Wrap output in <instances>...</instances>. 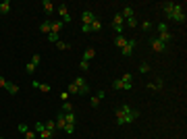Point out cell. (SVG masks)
I'll use <instances>...</instances> for the list:
<instances>
[{"mask_svg": "<svg viewBox=\"0 0 187 139\" xmlns=\"http://www.w3.org/2000/svg\"><path fill=\"white\" fill-rule=\"evenodd\" d=\"M114 114H117V125H127V123H133V120L139 116V112H137V110L123 112L121 108H117V110H114Z\"/></svg>", "mask_w": 187, "mask_h": 139, "instance_id": "cell-1", "label": "cell"}, {"mask_svg": "<svg viewBox=\"0 0 187 139\" xmlns=\"http://www.w3.org/2000/svg\"><path fill=\"white\" fill-rule=\"evenodd\" d=\"M168 19H173V21H177V23H185V8H183V4H177V2H175L173 11L168 15Z\"/></svg>", "mask_w": 187, "mask_h": 139, "instance_id": "cell-2", "label": "cell"}, {"mask_svg": "<svg viewBox=\"0 0 187 139\" xmlns=\"http://www.w3.org/2000/svg\"><path fill=\"white\" fill-rule=\"evenodd\" d=\"M123 25H125L123 15H121V13H117V15H114V21H112V29L117 31V35H123Z\"/></svg>", "mask_w": 187, "mask_h": 139, "instance_id": "cell-3", "label": "cell"}, {"mask_svg": "<svg viewBox=\"0 0 187 139\" xmlns=\"http://www.w3.org/2000/svg\"><path fill=\"white\" fill-rule=\"evenodd\" d=\"M73 83L77 85V89H79V93H87V91H90V85H87V81H85V79H83V77H77L75 81H73Z\"/></svg>", "mask_w": 187, "mask_h": 139, "instance_id": "cell-4", "label": "cell"}, {"mask_svg": "<svg viewBox=\"0 0 187 139\" xmlns=\"http://www.w3.org/2000/svg\"><path fill=\"white\" fill-rule=\"evenodd\" d=\"M135 46H137V42H135V40H127V44L121 48V54H123V56H129L133 50H135Z\"/></svg>", "mask_w": 187, "mask_h": 139, "instance_id": "cell-5", "label": "cell"}, {"mask_svg": "<svg viewBox=\"0 0 187 139\" xmlns=\"http://www.w3.org/2000/svg\"><path fill=\"white\" fill-rule=\"evenodd\" d=\"M112 87L114 89H133L131 81H123V79H114L112 81Z\"/></svg>", "mask_w": 187, "mask_h": 139, "instance_id": "cell-6", "label": "cell"}, {"mask_svg": "<svg viewBox=\"0 0 187 139\" xmlns=\"http://www.w3.org/2000/svg\"><path fill=\"white\" fill-rule=\"evenodd\" d=\"M94 19H96V15L91 13V11H83L81 13V25H91Z\"/></svg>", "mask_w": 187, "mask_h": 139, "instance_id": "cell-7", "label": "cell"}, {"mask_svg": "<svg viewBox=\"0 0 187 139\" xmlns=\"http://www.w3.org/2000/svg\"><path fill=\"white\" fill-rule=\"evenodd\" d=\"M38 64H40V54H33L31 63H27V64H25V71H27V73H33V71L38 69Z\"/></svg>", "mask_w": 187, "mask_h": 139, "instance_id": "cell-8", "label": "cell"}, {"mask_svg": "<svg viewBox=\"0 0 187 139\" xmlns=\"http://www.w3.org/2000/svg\"><path fill=\"white\" fill-rule=\"evenodd\" d=\"M150 44H152L154 52H164V48H166V44H162L160 40H150Z\"/></svg>", "mask_w": 187, "mask_h": 139, "instance_id": "cell-9", "label": "cell"}, {"mask_svg": "<svg viewBox=\"0 0 187 139\" xmlns=\"http://www.w3.org/2000/svg\"><path fill=\"white\" fill-rule=\"evenodd\" d=\"M58 13H60V17H62V23H71V15H69V11H67V4H62V7L58 8Z\"/></svg>", "mask_w": 187, "mask_h": 139, "instance_id": "cell-10", "label": "cell"}, {"mask_svg": "<svg viewBox=\"0 0 187 139\" xmlns=\"http://www.w3.org/2000/svg\"><path fill=\"white\" fill-rule=\"evenodd\" d=\"M62 118H65V123H67V125H75V120H77L75 112H62Z\"/></svg>", "mask_w": 187, "mask_h": 139, "instance_id": "cell-11", "label": "cell"}, {"mask_svg": "<svg viewBox=\"0 0 187 139\" xmlns=\"http://www.w3.org/2000/svg\"><path fill=\"white\" fill-rule=\"evenodd\" d=\"M104 96H106L104 91H100V93H96V96H94V98H91V100H90V106H94V108H96V106H98V104H100V102H102V100H104Z\"/></svg>", "mask_w": 187, "mask_h": 139, "instance_id": "cell-12", "label": "cell"}, {"mask_svg": "<svg viewBox=\"0 0 187 139\" xmlns=\"http://www.w3.org/2000/svg\"><path fill=\"white\" fill-rule=\"evenodd\" d=\"M8 13H11V0L0 2V15H8Z\"/></svg>", "mask_w": 187, "mask_h": 139, "instance_id": "cell-13", "label": "cell"}, {"mask_svg": "<svg viewBox=\"0 0 187 139\" xmlns=\"http://www.w3.org/2000/svg\"><path fill=\"white\" fill-rule=\"evenodd\" d=\"M156 40H160L162 44H168L171 40H173V33H171V31H164V33H160L158 37H156Z\"/></svg>", "mask_w": 187, "mask_h": 139, "instance_id": "cell-14", "label": "cell"}, {"mask_svg": "<svg viewBox=\"0 0 187 139\" xmlns=\"http://www.w3.org/2000/svg\"><path fill=\"white\" fill-rule=\"evenodd\" d=\"M40 31H42V33H50V31H52V23H50V21L40 23Z\"/></svg>", "mask_w": 187, "mask_h": 139, "instance_id": "cell-15", "label": "cell"}, {"mask_svg": "<svg viewBox=\"0 0 187 139\" xmlns=\"http://www.w3.org/2000/svg\"><path fill=\"white\" fill-rule=\"evenodd\" d=\"M4 89H7L11 96H17V93H19V85H15V83H7V87H4Z\"/></svg>", "mask_w": 187, "mask_h": 139, "instance_id": "cell-16", "label": "cell"}, {"mask_svg": "<svg viewBox=\"0 0 187 139\" xmlns=\"http://www.w3.org/2000/svg\"><path fill=\"white\" fill-rule=\"evenodd\" d=\"M94 56H96V50H94V48H87V50H85V54H83V60H87V63H90Z\"/></svg>", "mask_w": 187, "mask_h": 139, "instance_id": "cell-17", "label": "cell"}, {"mask_svg": "<svg viewBox=\"0 0 187 139\" xmlns=\"http://www.w3.org/2000/svg\"><path fill=\"white\" fill-rule=\"evenodd\" d=\"M164 81L162 79H156V83H148V89H162Z\"/></svg>", "mask_w": 187, "mask_h": 139, "instance_id": "cell-18", "label": "cell"}, {"mask_svg": "<svg viewBox=\"0 0 187 139\" xmlns=\"http://www.w3.org/2000/svg\"><path fill=\"white\" fill-rule=\"evenodd\" d=\"M121 15H123V19H129V17H135V15H133V8H131V7H125V8H123V13H121Z\"/></svg>", "mask_w": 187, "mask_h": 139, "instance_id": "cell-19", "label": "cell"}, {"mask_svg": "<svg viewBox=\"0 0 187 139\" xmlns=\"http://www.w3.org/2000/svg\"><path fill=\"white\" fill-rule=\"evenodd\" d=\"M33 87H38V89H40V91H44V93H48V91H50V87H48V85L40 83V81H33Z\"/></svg>", "mask_w": 187, "mask_h": 139, "instance_id": "cell-20", "label": "cell"}, {"mask_svg": "<svg viewBox=\"0 0 187 139\" xmlns=\"http://www.w3.org/2000/svg\"><path fill=\"white\" fill-rule=\"evenodd\" d=\"M42 7H44V11H46L48 15L54 11V7H52V2H50V0H44V2H42Z\"/></svg>", "mask_w": 187, "mask_h": 139, "instance_id": "cell-21", "label": "cell"}, {"mask_svg": "<svg viewBox=\"0 0 187 139\" xmlns=\"http://www.w3.org/2000/svg\"><path fill=\"white\" fill-rule=\"evenodd\" d=\"M173 4H175V2H162V11L166 13V17H168L171 11H173Z\"/></svg>", "mask_w": 187, "mask_h": 139, "instance_id": "cell-22", "label": "cell"}, {"mask_svg": "<svg viewBox=\"0 0 187 139\" xmlns=\"http://www.w3.org/2000/svg\"><path fill=\"white\" fill-rule=\"evenodd\" d=\"M114 44H117L118 48H123L125 44H127V37H125V35H117V40H114Z\"/></svg>", "mask_w": 187, "mask_h": 139, "instance_id": "cell-23", "label": "cell"}, {"mask_svg": "<svg viewBox=\"0 0 187 139\" xmlns=\"http://www.w3.org/2000/svg\"><path fill=\"white\" fill-rule=\"evenodd\" d=\"M90 29H91V31H100V29H102V23L98 21V19H94L91 25H90Z\"/></svg>", "mask_w": 187, "mask_h": 139, "instance_id": "cell-24", "label": "cell"}, {"mask_svg": "<svg viewBox=\"0 0 187 139\" xmlns=\"http://www.w3.org/2000/svg\"><path fill=\"white\" fill-rule=\"evenodd\" d=\"M62 25H65L62 21H56V23H52V33H58V31L62 29Z\"/></svg>", "mask_w": 187, "mask_h": 139, "instance_id": "cell-25", "label": "cell"}, {"mask_svg": "<svg viewBox=\"0 0 187 139\" xmlns=\"http://www.w3.org/2000/svg\"><path fill=\"white\" fill-rule=\"evenodd\" d=\"M38 135H40V139H52V137H54V133L46 131V129H44V131H42V133H38Z\"/></svg>", "mask_w": 187, "mask_h": 139, "instance_id": "cell-26", "label": "cell"}, {"mask_svg": "<svg viewBox=\"0 0 187 139\" xmlns=\"http://www.w3.org/2000/svg\"><path fill=\"white\" fill-rule=\"evenodd\" d=\"M125 25H127V27H135V25H137L135 17H129V19H125Z\"/></svg>", "mask_w": 187, "mask_h": 139, "instance_id": "cell-27", "label": "cell"}, {"mask_svg": "<svg viewBox=\"0 0 187 139\" xmlns=\"http://www.w3.org/2000/svg\"><path fill=\"white\" fill-rule=\"evenodd\" d=\"M48 40H50V42H52V44L60 42V37H58V33H52V31H50V33H48Z\"/></svg>", "mask_w": 187, "mask_h": 139, "instance_id": "cell-28", "label": "cell"}, {"mask_svg": "<svg viewBox=\"0 0 187 139\" xmlns=\"http://www.w3.org/2000/svg\"><path fill=\"white\" fill-rule=\"evenodd\" d=\"M44 125H46V131H50V133L56 131V123H52V120H50V123H44Z\"/></svg>", "mask_w": 187, "mask_h": 139, "instance_id": "cell-29", "label": "cell"}, {"mask_svg": "<svg viewBox=\"0 0 187 139\" xmlns=\"http://www.w3.org/2000/svg\"><path fill=\"white\" fill-rule=\"evenodd\" d=\"M150 29H152V23H150V21L141 23V31H150Z\"/></svg>", "mask_w": 187, "mask_h": 139, "instance_id": "cell-30", "label": "cell"}, {"mask_svg": "<svg viewBox=\"0 0 187 139\" xmlns=\"http://www.w3.org/2000/svg\"><path fill=\"white\" fill-rule=\"evenodd\" d=\"M56 48H58V50H69L71 46H69V44H65V42H56Z\"/></svg>", "mask_w": 187, "mask_h": 139, "instance_id": "cell-31", "label": "cell"}, {"mask_svg": "<svg viewBox=\"0 0 187 139\" xmlns=\"http://www.w3.org/2000/svg\"><path fill=\"white\" fill-rule=\"evenodd\" d=\"M62 112H73V104L65 102V104H62Z\"/></svg>", "mask_w": 187, "mask_h": 139, "instance_id": "cell-32", "label": "cell"}, {"mask_svg": "<svg viewBox=\"0 0 187 139\" xmlns=\"http://www.w3.org/2000/svg\"><path fill=\"white\" fill-rule=\"evenodd\" d=\"M67 91H69V93H79V89H77V85H75V83H71L69 87H67Z\"/></svg>", "mask_w": 187, "mask_h": 139, "instance_id": "cell-33", "label": "cell"}, {"mask_svg": "<svg viewBox=\"0 0 187 139\" xmlns=\"http://www.w3.org/2000/svg\"><path fill=\"white\" fill-rule=\"evenodd\" d=\"M79 69H81V71H87V69H90V63H87V60H81V63H79Z\"/></svg>", "mask_w": 187, "mask_h": 139, "instance_id": "cell-34", "label": "cell"}, {"mask_svg": "<svg viewBox=\"0 0 187 139\" xmlns=\"http://www.w3.org/2000/svg\"><path fill=\"white\" fill-rule=\"evenodd\" d=\"M139 71H141V73H148V71H150V64H148V63H141V64H139Z\"/></svg>", "mask_w": 187, "mask_h": 139, "instance_id": "cell-35", "label": "cell"}, {"mask_svg": "<svg viewBox=\"0 0 187 139\" xmlns=\"http://www.w3.org/2000/svg\"><path fill=\"white\" fill-rule=\"evenodd\" d=\"M44 129H46V125H44V123H35V133H42Z\"/></svg>", "mask_w": 187, "mask_h": 139, "instance_id": "cell-36", "label": "cell"}, {"mask_svg": "<svg viewBox=\"0 0 187 139\" xmlns=\"http://www.w3.org/2000/svg\"><path fill=\"white\" fill-rule=\"evenodd\" d=\"M62 131H65V133H73V131H75V125H65V127H62Z\"/></svg>", "mask_w": 187, "mask_h": 139, "instance_id": "cell-37", "label": "cell"}, {"mask_svg": "<svg viewBox=\"0 0 187 139\" xmlns=\"http://www.w3.org/2000/svg\"><path fill=\"white\" fill-rule=\"evenodd\" d=\"M19 131H21V133H23V135H25V133H27V131H29V127H27V125H25V123H21V125H19Z\"/></svg>", "mask_w": 187, "mask_h": 139, "instance_id": "cell-38", "label": "cell"}, {"mask_svg": "<svg viewBox=\"0 0 187 139\" xmlns=\"http://www.w3.org/2000/svg\"><path fill=\"white\" fill-rule=\"evenodd\" d=\"M164 31H168V29H166V23H160L158 25V33H164Z\"/></svg>", "mask_w": 187, "mask_h": 139, "instance_id": "cell-39", "label": "cell"}, {"mask_svg": "<svg viewBox=\"0 0 187 139\" xmlns=\"http://www.w3.org/2000/svg\"><path fill=\"white\" fill-rule=\"evenodd\" d=\"M60 100H62V102H69V91H62V93H60Z\"/></svg>", "mask_w": 187, "mask_h": 139, "instance_id": "cell-40", "label": "cell"}, {"mask_svg": "<svg viewBox=\"0 0 187 139\" xmlns=\"http://www.w3.org/2000/svg\"><path fill=\"white\" fill-rule=\"evenodd\" d=\"M121 79H123V81H133V77H131V73H125V75L121 77Z\"/></svg>", "mask_w": 187, "mask_h": 139, "instance_id": "cell-41", "label": "cell"}, {"mask_svg": "<svg viewBox=\"0 0 187 139\" xmlns=\"http://www.w3.org/2000/svg\"><path fill=\"white\" fill-rule=\"evenodd\" d=\"M25 139H35V133L33 131H27V133H25Z\"/></svg>", "mask_w": 187, "mask_h": 139, "instance_id": "cell-42", "label": "cell"}, {"mask_svg": "<svg viewBox=\"0 0 187 139\" xmlns=\"http://www.w3.org/2000/svg\"><path fill=\"white\" fill-rule=\"evenodd\" d=\"M81 29H83V33H91V29H90V25H81Z\"/></svg>", "mask_w": 187, "mask_h": 139, "instance_id": "cell-43", "label": "cell"}, {"mask_svg": "<svg viewBox=\"0 0 187 139\" xmlns=\"http://www.w3.org/2000/svg\"><path fill=\"white\" fill-rule=\"evenodd\" d=\"M7 83H8L7 79H4V77H0V87H7Z\"/></svg>", "mask_w": 187, "mask_h": 139, "instance_id": "cell-44", "label": "cell"}, {"mask_svg": "<svg viewBox=\"0 0 187 139\" xmlns=\"http://www.w3.org/2000/svg\"><path fill=\"white\" fill-rule=\"evenodd\" d=\"M0 137H2V135H0Z\"/></svg>", "mask_w": 187, "mask_h": 139, "instance_id": "cell-45", "label": "cell"}, {"mask_svg": "<svg viewBox=\"0 0 187 139\" xmlns=\"http://www.w3.org/2000/svg\"><path fill=\"white\" fill-rule=\"evenodd\" d=\"M0 139H2V137H0Z\"/></svg>", "mask_w": 187, "mask_h": 139, "instance_id": "cell-46", "label": "cell"}]
</instances>
